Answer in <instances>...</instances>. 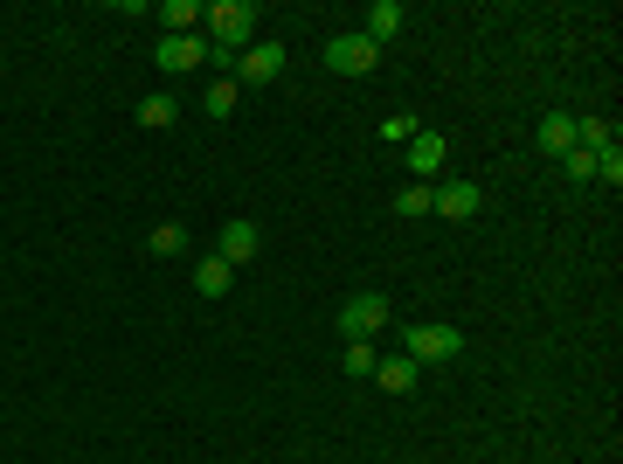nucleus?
<instances>
[{
    "label": "nucleus",
    "instance_id": "f257e3e1",
    "mask_svg": "<svg viewBox=\"0 0 623 464\" xmlns=\"http://www.w3.org/2000/svg\"><path fill=\"white\" fill-rule=\"evenodd\" d=\"M201 22H208V49L215 55H242L257 35V8L250 0H215V8H201Z\"/></svg>",
    "mask_w": 623,
    "mask_h": 464
},
{
    "label": "nucleus",
    "instance_id": "f03ea898",
    "mask_svg": "<svg viewBox=\"0 0 623 464\" xmlns=\"http://www.w3.org/2000/svg\"><path fill=\"white\" fill-rule=\"evenodd\" d=\"M402 354H409L415 367H437V361H450V354H464V333L444 326V319H423V326L402 333Z\"/></svg>",
    "mask_w": 623,
    "mask_h": 464
},
{
    "label": "nucleus",
    "instance_id": "7ed1b4c3",
    "mask_svg": "<svg viewBox=\"0 0 623 464\" xmlns=\"http://www.w3.org/2000/svg\"><path fill=\"white\" fill-rule=\"evenodd\" d=\"M339 333H347V340H374V333H388V299H382V291L347 299V305H339Z\"/></svg>",
    "mask_w": 623,
    "mask_h": 464
},
{
    "label": "nucleus",
    "instance_id": "20e7f679",
    "mask_svg": "<svg viewBox=\"0 0 623 464\" xmlns=\"http://www.w3.org/2000/svg\"><path fill=\"white\" fill-rule=\"evenodd\" d=\"M374 63H382V49H374L367 35H333V42H326V70H333V77H367Z\"/></svg>",
    "mask_w": 623,
    "mask_h": 464
},
{
    "label": "nucleus",
    "instance_id": "39448f33",
    "mask_svg": "<svg viewBox=\"0 0 623 464\" xmlns=\"http://www.w3.org/2000/svg\"><path fill=\"white\" fill-rule=\"evenodd\" d=\"M429 209H437L444 222H471L485 209V188L478 180H444V188H429Z\"/></svg>",
    "mask_w": 623,
    "mask_h": 464
},
{
    "label": "nucleus",
    "instance_id": "423d86ee",
    "mask_svg": "<svg viewBox=\"0 0 623 464\" xmlns=\"http://www.w3.org/2000/svg\"><path fill=\"white\" fill-rule=\"evenodd\" d=\"M236 77L242 84H277V77H285V49H277V42H250V49H242V63H236Z\"/></svg>",
    "mask_w": 623,
    "mask_h": 464
},
{
    "label": "nucleus",
    "instance_id": "0eeeda50",
    "mask_svg": "<svg viewBox=\"0 0 623 464\" xmlns=\"http://www.w3.org/2000/svg\"><path fill=\"white\" fill-rule=\"evenodd\" d=\"M201 63H208L201 35H160V70H201Z\"/></svg>",
    "mask_w": 623,
    "mask_h": 464
},
{
    "label": "nucleus",
    "instance_id": "6e6552de",
    "mask_svg": "<svg viewBox=\"0 0 623 464\" xmlns=\"http://www.w3.org/2000/svg\"><path fill=\"white\" fill-rule=\"evenodd\" d=\"M257 250H263V236H257V222H229V229H222V250H215V256H222V264H229V271H236V264H250V256H257Z\"/></svg>",
    "mask_w": 623,
    "mask_h": 464
},
{
    "label": "nucleus",
    "instance_id": "1a4fd4ad",
    "mask_svg": "<svg viewBox=\"0 0 623 464\" xmlns=\"http://www.w3.org/2000/svg\"><path fill=\"white\" fill-rule=\"evenodd\" d=\"M402 22H409V14H402V0H374V8H367V42L374 49H382V42H395V35H402Z\"/></svg>",
    "mask_w": 623,
    "mask_h": 464
},
{
    "label": "nucleus",
    "instance_id": "9d476101",
    "mask_svg": "<svg viewBox=\"0 0 623 464\" xmlns=\"http://www.w3.org/2000/svg\"><path fill=\"white\" fill-rule=\"evenodd\" d=\"M409 174H415V180L444 174V133H415V139H409Z\"/></svg>",
    "mask_w": 623,
    "mask_h": 464
},
{
    "label": "nucleus",
    "instance_id": "9b49d317",
    "mask_svg": "<svg viewBox=\"0 0 623 464\" xmlns=\"http://www.w3.org/2000/svg\"><path fill=\"white\" fill-rule=\"evenodd\" d=\"M415 375H423V367H415L409 354H388V361H374V381H382L388 396H409V388H415Z\"/></svg>",
    "mask_w": 623,
    "mask_h": 464
},
{
    "label": "nucleus",
    "instance_id": "f8f14e48",
    "mask_svg": "<svg viewBox=\"0 0 623 464\" xmlns=\"http://www.w3.org/2000/svg\"><path fill=\"white\" fill-rule=\"evenodd\" d=\"M569 146H575V118L547 111V118H540V153H569Z\"/></svg>",
    "mask_w": 623,
    "mask_h": 464
},
{
    "label": "nucleus",
    "instance_id": "ddd939ff",
    "mask_svg": "<svg viewBox=\"0 0 623 464\" xmlns=\"http://www.w3.org/2000/svg\"><path fill=\"white\" fill-rule=\"evenodd\" d=\"M229 285H236V271L222 264V256H208V264H195V291H208V299H222Z\"/></svg>",
    "mask_w": 623,
    "mask_h": 464
},
{
    "label": "nucleus",
    "instance_id": "4468645a",
    "mask_svg": "<svg viewBox=\"0 0 623 464\" xmlns=\"http://www.w3.org/2000/svg\"><path fill=\"white\" fill-rule=\"evenodd\" d=\"M160 22H166V35H195L201 8H195V0H166V8H160Z\"/></svg>",
    "mask_w": 623,
    "mask_h": 464
},
{
    "label": "nucleus",
    "instance_id": "2eb2a0df",
    "mask_svg": "<svg viewBox=\"0 0 623 464\" xmlns=\"http://www.w3.org/2000/svg\"><path fill=\"white\" fill-rule=\"evenodd\" d=\"M146 250H153V256H180L187 250V229H180V222H160V229L146 236Z\"/></svg>",
    "mask_w": 623,
    "mask_h": 464
},
{
    "label": "nucleus",
    "instance_id": "dca6fc26",
    "mask_svg": "<svg viewBox=\"0 0 623 464\" xmlns=\"http://www.w3.org/2000/svg\"><path fill=\"white\" fill-rule=\"evenodd\" d=\"M174 118H180V104H174V98H146V104H139V125H153V133H166Z\"/></svg>",
    "mask_w": 623,
    "mask_h": 464
},
{
    "label": "nucleus",
    "instance_id": "f3484780",
    "mask_svg": "<svg viewBox=\"0 0 623 464\" xmlns=\"http://www.w3.org/2000/svg\"><path fill=\"white\" fill-rule=\"evenodd\" d=\"M236 98H242V90H236L229 77H222V84H208V98H201V104H208V118H229V111H236Z\"/></svg>",
    "mask_w": 623,
    "mask_h": 464
},
{
    "label": "nucleus",
    "instance_id": "a211bd4d",
    "mask_svg": "<svg viewBox=\"0 0 623 464\" xmlns=\"http://www.w3.org/2000/svg\"><path fill=\"white\" fill-rule=\"evenodd\" d=\"M415 133H423V125H415L409 111H388V118H382V139H388V146H409Z\"/></svg>",
    "mask_w": 623,
    "mask_h": 464
},
{
    "label": "nucleus",
    "instance_id": "6ab92c4d",
    "mask_svg": "<svg viewBox=\"0 0 623 464\" xmlns=\"http://www.w3.org/2000/svg\"><path fill=\"white\" fill-rule=\"evenodd\" d=\"M339 361H347V375H374V361H382V354H374V340H347V354H339Z\"/></svg>",
    "mask_w": 623,
    "mask_h": 464
},
{
    "label": "nucleus",
    "instance_id": "aec40b11",
    "mask_svg": "<svg viewBox=\"0 0 623 464\" xmlns=\"http://www.w3.org/2000/svg\"><path fill=\"white\" fill-rule=\"evenodd\" d=\"M596 180H602V188H623V153H616V146H602V153H596Z\"/></svg>",
    "mask_w": 623,
    "mask_h": 464
},
{
    "label": "nucleus",
    "instance_id": "412c9836",
    "mask_svg": "<svg viewBox=\"0 0 623 464\" xmlns=\"http://www.w3.org/2000/svg\"><path fill=\"white\" fill-rule=\"evenodd\" d=\"M395 215H429V188H402L395 195Z\"/></svg>",
    "mask_w": 623,
    "mask_h": 464
},
{
    "label": "nucleus",
    "instance_id": "4be33fe9",
    "mask_svg": "<svg viewBox=\"0 0 623 464\" xmlns=\"http://www.w3.org/2000/svg\"><path fill=\"white\" fill-rule=\"evenodd\" d=\"M561 166H569L575 180H596V153H582V146H569V153H561Z\"/></svg>",
    "mask_w": 623,
    "mask_h": 464
}]
</instances>
